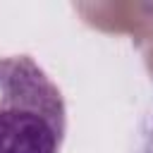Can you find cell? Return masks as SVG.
<instances>
[{
	"label": "cell",
	"mask_w": 153,
	"mask_h": 153,
	"mask_svg": "<svg viewBox=\"0 0 153 153\" xmlns=\"http://www.w3.org/2000/svg\"><path fill=\"white\" fill-rule=\"evenodd\" d=\"M67 105L31 55L0 57V153H60Z\"/></svg>",
	"instance_id": "1"
},
{
	"label": "cell",
	"mask_w": 153,
	"mask_h": 153,
	"mask_svg": "<svg viewBox=\"0 0 153 153\" xmlns=\"http://www.w3.org/2000/svg\"><path fill=\"white\" fill-rule=\"evenodd\" d=\"M129 153H153V100L139 117L131 136V151Z\"/></svg>",
	"instance_id": "2"
}]
</instances>
